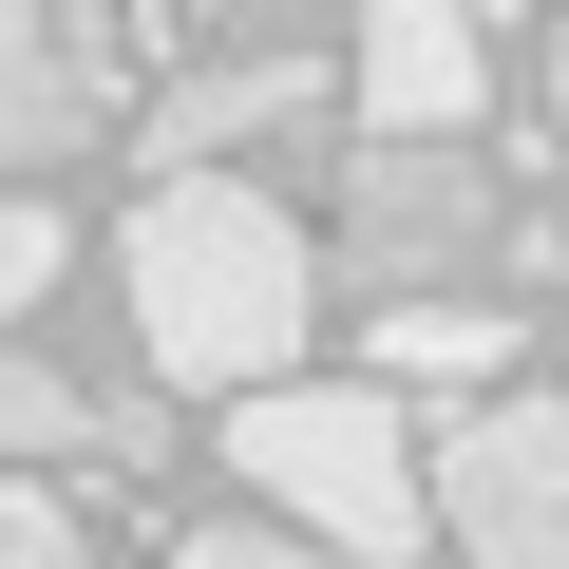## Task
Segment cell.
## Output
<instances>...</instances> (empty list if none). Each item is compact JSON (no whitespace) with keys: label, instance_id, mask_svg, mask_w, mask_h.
I'll use <instances>...</instances> for the list:
<instances>
[{"label":"cell","instance_id":"cell-1","mask_svg":"<svg viewBox=\"0 0 569 569\" xmlns=\"http://www.w3.org/2000/svg\"><path fill=\"white\" fill-rule=\"evenodd\" d=\"M114 284H133V342H152L171 399H266V380H305L323 247L284 228L266 171H152L133 228H114Z\"/></svg>","mask_w":569,"mask_h":569},{"label":"cell","instance_id":"cell-2","mask_svg":"<svg viewBox=\"0 0 569 569\" xmlns=\"http://www.w3.org/2000/svg\"><path fill=\"white\" fill-rule=\"evenodd\" d=\"M209 456L247 475V512L323 531L361 569L437 550V418H399V380H266V399H228Z\"/></svg>","mask_w":569,"mask_h":569},{"label":"cell","instance_id":"cell-3","mask_svg":"<svg viewBox=\"0 0 569 569\" xmlns=\"http://www.w3.org/2000/svg\"><path fill=\"white\" fill-rule=\"evenodd\" d=\"M493 247H512V190H493L456 133H361V152H342V266H361V305L475 284Z\"/></svg>","mask_w":569,"mask_h":569},{"label":"cell","instance_id":"cell-4","mask_svg":"<svg viewBox=\"0 0 569 569\" xmlns=\"http://www.w3.org/2000/svg\"><path fill=\"white\" fill-rule=\"evenodd\" d=\"M437 531L475 569H569V399H531V380L456 399L437 418Z\"/></svg>","mask_w":569,"mask_h":569},{"label":"cell","instance_id":"cell-5","mask_svg":"<svg viewBox=\"0 0 569 569\" xmlns=\"http://www.w3.org/2000/svg\"><path fill=\"white\" fill-rule=\"evenodd\" d=\"M323 114H342V58L323 39H247V58H209V77L152 96V152L171 171H247V152H305Z\"/></svg>","mask_w":569,"mask_h":569},{"label":"cell","instance_id":"cell-6","mask_svg":"<svg viewBox=\"0 0 569 569\" xmlns=\"http://www.w3.org/2000/svg\"><path fill=\"white\" fill-rule=\"evenodd\" d=\"M114 133V39L96 0H0V190Z\"/></svg>","mask_w":569,"mask_h":569},{"label":"cell","instance_id":"cell-7","mask_svg":"<svg viewBox=\"0 0 569 569\" xmlns=\"http://www.w3.org/2000/svg\"><path fill=\"white\" fill-rule=\"evenodd\" d=\"M342 96H361V133H475V96H493V39H475V0H361V39H342Z\"/></svg>","mask_w":569,"mask_h":569},{"label":"cell","instance_id":"cell-8","mask_svg":"<svg viewBox=\"0 0 569 569\" xmlns=\"http://www.w3.org/2000/svg\"><path fill=\"white\" fill-rule=\"evenodd\" d=\"M361 380H399V399H493V380H512V305L399 284V305H361Z\"/></svg>","mask_w":569,"mask_h":569},{"label":"cell","instance_id":"cell-9","mask_svg":"<svg viewBox=\"0 0 569 569\" xmlns=\"http://www.w3.org/2000/svg\"><path fill=\"white\" fill-rule=\"evenodd\" d=\"M0 456H96V399L58 361H20V342H0Z\"/></svg>","mask_w":569,"mask_h":569},{"label":"cell","instance_id":"cell-10","mask_svg":"<svg viewBox=\"0 0 569 569\" xmlns=\"http://www.w3.org/2000/svg\"><path fill=\"white\" fill-rule=\"evenodd\" d=\"M152 569H361V550H323V531H284V512H209V531H171Z\"/></svg>","mask_w":569,"mask_h":569},{"label":"cell","instance_id":"cell-11","mask_svg":"<svg viewBox=\"0 0 569 569\" xmlns=\"http://www.w3.org/2000/svg\"><path fill=\"white\" fill-rule=\"evenodd\" d=\"M58 266H77L58 190H0V323H20V305H58Z\"/></svg>","mask_w":569,"mask_h":569},{"label":"cell","instance_id":"cell-12","mask_svg":"<svg viewBox=\"0 0 569 569\" xmlns=\"http://www.w3.org/2000/svg\"><path fill=\"white\" fill-rule=\"evenodd\" d=\"M0 569H96V531H77L39 475H0Z\"/></svg>","mask_w":569,"mask_h":569},{"label":"cell","instance_id":"cell-13","mask_svg":"<svg viewBox=\"0 0 569 569\" xmlns=\"http://www.w3.org/2000/svg\"><path fill=\"white\" fill-rule=\"evenodd\" d=\"M550 114H569V20H550Z\"/></svg>","mask_w":569,"mask_h":569}]
</instances>
